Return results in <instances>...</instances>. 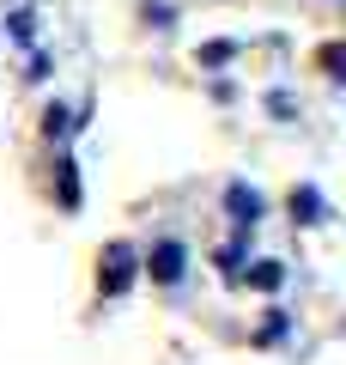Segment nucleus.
I'll list each match as a JSON object with an SVG mask.
<instances>
[{"instance_id":"obj_1","label":"nucleus","mask_w":346,"mask_h":365,"mask_svg":"<svg viewBox=\"0 0 346 365\" xmlns=\"http://www.w3.org/2000/svg\"><path fill=\"white\" fill-rule=\"evenodd\" d=\"M182 268H189V250L177 244V237H164V244H152V256H146V274L152 280H164V287H177Z\"/></svg>"},{"instance_id":"obj_2","label":"nucleus","mask_w":346,"mask_h":365,"mask_svg":"<svg viewBox=\"0 0 346 365\" xmlns=\"http://www.w3.org/2000/svg\"><path fill=\"white\" fill-rule=\"evenodd\" d=\"M134 280V250L128 244H110V274H103V292H122Z\"/></svg>"},{"instance_id":"obj_3","label":"nucleus","mask_w":346,"mask_h":365,"mask_svg":"<svg viewBox=\"0 0 346 365\" xmlns=\"http://www.w3.org/2000/svg\"><path fill=\"white\" fill-rule=\"evenodd\" d=\"M231 213H237V225H256L261 220V195H256V189H243V182H231Z\"/></svg>"}]
</instances>
